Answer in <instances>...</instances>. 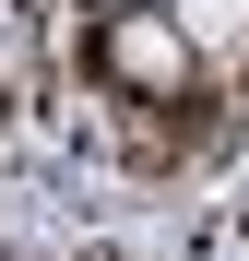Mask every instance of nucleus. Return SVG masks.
<instances>
[{
  "label": "nucleus",
  "instance_id": "f257e3e1",
  "mask_svg": "<svg viewBox=\"0 0 249 261\" xmlns=\"http://www.w3.org/2000/svg\"><path fill=\"white\" fill-rule=\"evenodd\" d=\"M95 71L119 83V95H143V107H178L190 95V24L154 12V0H119V12L95 24Z\"/></svg>",
  "mask_w": 249,
  "mask_h": 261
}]
</instances>
